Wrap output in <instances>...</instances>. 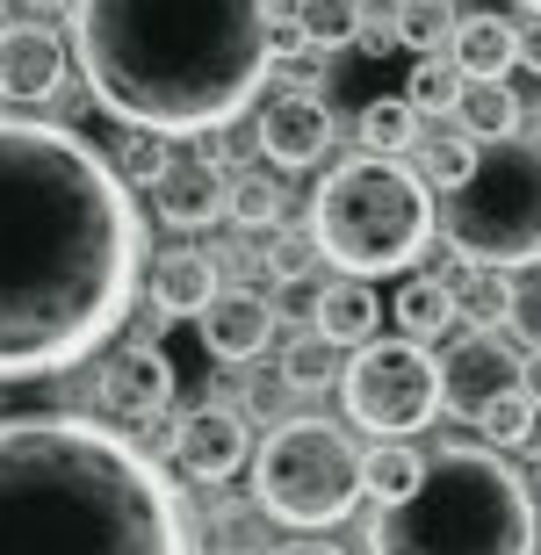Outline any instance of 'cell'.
Listing matches in <instances>:
<instances>
[{
	"instance_id": "obj_1",
	"label": "cell",
	"mask_w": 541,
	"mask_h": 555,
	"mask_svg": "<svg viewBox=\"0 0 541 555\" xmlns=\"http://www.w3.org/2000/svg\"><path fill=\"white\" fill-rule=\"evenodd\" d=\"M145 224L80 130L0 116V383L94 361L138 304Z\"/></svg>"
},
{
	"instance_id": "obj_2",
	"label": "cell",
	"mask_w": 541,
	"mask_h": 555,
	"mask_svg": "<svg viewBox=\"0 0 541 555\" xmlns=\"http://www.w3.org/2000/svg\"><path fill=\"white\" fill-rule=\"evenodd\" d=\"M73 59L130 130L203 138L246 116L274 59L268 0H80Z\"/></svg>"
},
{
	"instance_id": "obj_3",
	"label": "cell",
	"mask_w": 541,
	"mask_h": 555,
	"mask_svg": "<svg viewBox=\"0 0 541 555\" xmlns=\"http://www.w3.org/2000/svg\"><path fill=\"white\" fill-rule=\"evenodd\" d=\"M0 555H195L181 498L102 412L0 418Z\"/></svg>"
},
{
	"instance_id": "obj_4",
	"label": "cell",
	"mask_w": 541,
	"mask_h": 555,
	"mask_svg": "<svg viewBox=\"0 0 541 555\" xmlns=\"http://www.w3.org/2000/svg\"><path fill=\"white\" fill-rule=\"evenodd\" d=\"M369 555H541V505L499 448L426 454V483L383 505Z\"/></svg>"
},
{
	"instance_id": "obj_5",
	"label": "cell",
	"mask_w": 541,
	"mask_h": 555,
	"mask_svg": "<svg viewBox=\"0 0 541 555\" xmlns=\"http://www.w3.org/2000/svg\"><path fill=\"white\" fill-rule=\"evenodd\" d=\"M304 231L318 238L333 274H361V282L404 274V268H418V253L434 246L440 195L418 166L361 152V159H339L311 188V224Z\"/></svg>"
},
{
	"instance_id": "obj_6",
	"label": "cell",
	"mask_w": 541,
	"mask_h": 555,
	"mask_svg": "<svg viewBox=\"0 0 541 555\" xmlns=\"http://www.w3.org/2000/svg\"><path fill=\"white\" fill-rule=\"evenodd\" d=\"M440 238L477 268H541V138H499L477 173L440 195Z\"/></svg>"
},
{
	"instance_id": "obj_7",
	"label": "cell",
	"mask_w": 541,
	"mask_h": 555,
	"mask_svg": "<svg viewBox=\"0 0 541 555\" xmlns=\"http://www.w3.org/2000/svg\"><path fill=\"white\" fill-rule=\"evenodd\" d=\"M361 498V454L333 418H289L253 454V505L282 527H339Z\"/></svg>"
},
{
	"instance_id": "obj_8",
	"label": "cell",
	"mask_w": 541,
	"mask_h": 555,
	"mask_svg": "<svg viewBox=\"0 0 541 555\" xmlns=\"http://www.w3.org/2000/svg\"><path fill=\"white\" fill-rule=\"evenodd\" d=\"M339 404L375 440H412L448 404L440 397V361L418 339H404V332L397 339H369V347H355V361L339 375Z\"/></svg>"
},
{
	"instance_id": "obj_9",
	"label": "cell",
	"mask_w": 541,
	"mask_h": 555,
	"mask_svg": "<svg viewBox=\"0 0 541 555\" xmlns=\"http://www.w3.org/2000/svg\"><path fill=\"white\" fill-rule=\"evenodd\" d=\"M94 412L124 433H145L173 412V361L159 347H116L94 369Z\"/></svg>"
},
{
	"instance_id": "obj_10",
	"label": "cell",
	"mask_w": 541,
	"mask_h": 555,
	"mask_svg": "<svg viewBox=\"0 0 541 555\" xmlns=\"http://www.w3.org/2000/svg\"><path fill=\"white\" fill-rule=\"evenodd\" d=\"M253 462V426L239 404H195L173 426V469L188 483H231Z\"/></svg>"
},
{
	"instance_id": "obj_11",
	"label": "cell",
	"mask_w": 541,
	"mask_h": 555,
	"mask_svg": "<svg viewBox=\"0 0 541 555\" xmlns=\"http://www.w3.org/2000/svg\"><path fill=\"white\" fill-rule=\"evenodd\" d=\"M520 390V353L505 347L499 332H462L448 361H440V397H448V412L477 418L491 397Z\"/></svg>"
},
{
	"instance_id": "obj_12",
	"label": "cell",
	"mask_w": 541,
	"mask_h": 555,
	"mask_svg": "<svg viewBox=\"0 0 541 555\" xmlns=\"http://www.w3.org/2000/svg\"><path fill=\"white\" fill-rule=\"evenodd\" d=\"M253 144H260V152H268L282 173H296V166H318L325 152H333V108L318 102L311 87H289V94H274V102L260 108Z\"/></svg>"
},
{
	"instance_id": "obj_13",
	"label": "cell",
	"mask_w": 541,
	"mask_h": 555,
	"mask_svg": "<svg viewBox=\"0 0 541 555\" xmlns=\"http://www.w3.org/2000/svg\"><path fill=\"white\" fill-rule=\"evenodd\" d=\"M65 87V43L51 22H0V102H51Z\"/></svg>"
},
{
	"instance_id": "obj_14",
	"label": "cell",
	"mask_w": 541,
	"mask_h": 555,
	"mask_svg": "<svg viewBox=\"0 0 541 555\" xmlns=\"http://www.w3.org/2000/svg\"><path fill=\"white\" fill-rule=\"evenodd\" d=\"M152 203H159V217H167L173 231H203V224H217V217H231V181L209 152L167 159L159 181H152Z\"/></svg>"
},
{
	"instance_id": "obj_15",
	"label": "cell",
	"mask_w": 541,
	"mask_h": 555,
	"mask_svg": "<svg viewBox=\"0 0 541 555\" xmlns=\"http://www.w3.org/2000/svg\"><path fill=\"white\" fill-rule=\"evenodd\" d=\"M274 296H260V288H217V304L195 318V332H203V347L217 353V361H260L274 339Z\"/></svg>"
},
{
	"instance_id": "obj_16",
	"label": "cell",
	"mask_w": 541,
	"mask_h": 555,
	"mask_svg": "<svg viewBox=\"0 0 541 555\" xmlns=\"http://www.w3.org/2000/svg\"><path fill=\"white\" fill-rule=\"evenodd\" d=\"M217 288L224 282H217V268H209L203 253L173 246V253H159L145 296H152V310H159V325H167V318H203V310L217 304Z\"/></svg>"
},
{
	"instance_id": "obj_17",
	"label": "cell",
	"mask_w": 541,
	"mask_h": 555,
	"mask_svg": "<svg viewBox=\"0 0 541 555\" xmlns=\"http://www.w3.org/2000/svg\"><path fill=\"white\" fill-rule=\"evenodd\" d=\"M311 325L325 332V339H339V347H369L375 325H383V296H375V282H361V274H333L325 282V296H318Z\"/></svg>"
},
{
	"instance_id": "obj_18",
	"label": "cell",
	"mask_w": 541,
	"mask_h": 555,
	"mask_svg": "<svg viewBox=\"0 0 541 555\" xmlns=\"http://www.w3.org/2000/svg\"><path fill=\"white\" fill-rule=\"evenodd\" d=\"M455 65L469 73V80H505L513 65H520V22H505V15H462L455 22Z\"/></svg>"
},
{
	"instance_id": "obj_19",
	"label": "cell",
	"mask_w": 541,
	"mask_h": 555,
	"mask_svg": "<svg viewBox=\"0 0 541 555\" xmlns=\"http://www.w3.org/2000/svg\"><path fill=\"white\" fill-rule=\"evenodd\" d=\"M390 318L404 339H418V347H434L448 325H462V304H455V282L448 274H412V282L390 296Z\"/></svg>"
},
{
	"instance_id": "obj_20",
	"label": "cell",
	"mask_w": 541,
	"mask_h": 555,
	"mask_svg": "<svg viewBox=\"0 0 541 555\" xmlns=\"http://www.w3.org/2000/svg\"><path fill=\"white\" fill-rule=\"evenodd\" d=\"M448 282H455V304H462V325H469V332H499L505 318H513L520 282H513L505 268H477V260H462Z\"/></svg>"
},
{
	"instance_id": "obj_21",
	"label": "cell",
	"mask_w": 541,
	"mask_h": 555,
	"mask_svg": "<svg viewBox=\"0 0 541 555\" xmlns=\"http://www.w3.org/2000/svg\"><path fill=\"white\" fill-rule=\"evenodd\" d=\"M520 94H513V80H469L455 102V124L469 130L477 144H499V138H520Z\"/></svg>"
},
{
	"instance_id": "obj_22",
	"label": "cell",
	"mask_w": 541,
	"mask_h": 555,
	"mask_svg": "<svg viewBox=\"0 0 541 555\" xmlns=\"http://www.w3.org/2000/svg\"><path fill=\"white\" fill-rule=\"evenodd\" d=\"M418 483H426V454H412L404 440H375V448L361 454V491H369L375 505H404Z\"/></svg>"
},
{
	"instance_id": "obj_23",
	"label": "cell",
	"mask_w": 541,
	"mask_h": 555,
	"mask_svg": "<svg viewBox=\"0 0 541 555\" xmlns=\"http://www.w3.org/2000/svg\"><path fill=\"white\" fill-rule=\"evenodd\" d=\"M289 15L311 51H347L369 29V0H289Z\"/></svg>"
},
{
	"instance_id": "obj_24",
	"label": "cell",
	"mask_w": 541,
	"mask_h": 555,
	"mask_svg": "<svg viewBox=\"0 0 541 555\" xmlns=\"http://www.w3.org/2000/svg\"><path fill=\"white\" fill-rule=\"evenodd\" d=\"M361 152H383V159H412L418 152V108L404 94H383V102L361 108Z\"/></svg>"
},
{
	"instance_id": "obj_25",
	"label": "cell",
	"mask_w": 541,
	"mask_h": 555,
	"mask_svg": "<svg viewBox=\"0 0 541 555\" xmlns=\"http://www.w3.org/2000/svg\"><path fill=\"white\" fill-rule=\"evenodd\" d=\"M390 22H397V43L404 51H418V59H434V51H448L455 43V0H397L390 8Z\"/></svg>"
},
{
	"instance_id": "obj_26",
	"label": "cell",
	"mask_w": 541,
	"mask_h": 555,
	"mask_svg": "<svg viewBox=\"0 0 541 555\" xmlns=\"http://www.w3.org/2000/svg\"><path fill=\"white\" fill-rule=\"evenodd\" d=\"M282 217H289L282 166H274V173H239V181H231V224H246V231H282Z\"/></svg>"
},
{
	"instance_id": "obj_27",
	"label": "cell",
	"mask_w": 541,
	"mask_h": 555,
	"mask_svg": "<svg viewBox=\"0 0 541 555\" xmlns=\"http://www.w3.org/2000/svg\"><path fill=\"white\" fill-rule=\"evenodd\" d=\"M462 87H469V73L455 65V51L448 59H418L412 65V80H404V102L418 108V116H455V102H462Z\"/></svg>"
},
{
	"instance_id": "obj_28",
	"label": "cell",
	"mask_w": 541,
	"mask_h": 555,
	"mask_svg": "<svg viewBox=\"0 0 541 555\" xmlns=\"http://www.w3.org/2000/svg\"><path fill=\"white\" fill-rule=\"evenodd\" d=\"M333 375H347L339 369V339H325L318 325L296 332L289 347H282V383H289V390H325Z\"/></svg>"
},
{
	"instance_id": "obj_29",
	"label": "cell",
	"mask_w": 541,
	"mask_h": 555,
	"mask_svg": "<svg viewBox=\"0 0 541 555\" xmlns=\"http://www.w3.org/2000/svg\"><path fill=\"white\" fill-rule=\"evenodd\" d=\"M534 418H541V404L527 390H505V397H491L477 412V433H484V448H499V454H513V448H527L534 440Z\"/></svg>"
},
{
	"instance_id": "obj_30",
	"label": "cell",
	"mask_w": 541,
	"mask_h": 555,
	"mask_svg": "<svg viewBox=\"0 0 541 555\" xmlns=\"http://www.w3.org/2000/svg\"><path fill=\"white\" fill-rule=\"evenodd\" d=\"M477 152H484V144L455 124V138H448V130H440V138H418V173L448 195V188H462L469 173H477Z\"/></svg>"
},
{
	"instance_id": "obj_31",
	"label": "cell",
	"mask_w": 541,
	"mask_h": 555,
	"mask_svg": "<svg viewBox=\"0 0 541 555\" xmlns=\"http://www.w3.org/2000/svg\"><path fill=\"white\" fill-rule=\"evenodd\" d=\"M260 260L274 268V282H296V274H311V260H325V253H318L311 231H274V246L260 253Z\"/></svg>"
},
{
	"instance_id": "obj_32",
	"label": "cell",
	"mask_w": 541,
	"mask_h": 555,
	"mask_svg": "<svg viewBox=\"0 0 541 555\" xmlns=\"http://www.w3.org/2000/svg\"><path fill=\"white\" fill-rule=\"evenodd\" d=\"M505 325H513V339H520L527 353L541 347V274H534V282H520V296H513V318H505Z\"/></svg>"
},
{
	"instance_id": "obj_33",
	"label": "cell",
	"mask_w": 541,
	"mask_h": 555,
	"mask_svg": "<svg viewBox=\"0 0 541 555\" xmlns=\"http://www.w3.org/2000/svg\"><path fill=\"white\" fill-rule=\"evenodd\" d=\"M318 296H325V282H318V274L274 282V310H282V318H311V310H318Z\"/></svg>"
},
{
	"instance_id": "obj_34",
	"label": "cell",
	"mask_w": 541,
	"mask_h": 555,
	"mask_svg": "<svg viewBox=\"0 0 541 555\" xmlns=\"http://www.w3.org/2000/svg\"><path fill=\"white\" fill-rule=\"evenodd\" d=\"M520 65H527V73H541V15L520 22Z\"/></svg>"
},
{
	"instance_id": "obj_35",
	"label": "cell",
	"mask_w": 541,
	"mask_h": 555,
	"mask_svg": "<svg viewBox=\"0 0 541 555\" xmlns=\"http://www.w3.org/2000/svg\"><path fill=\"white\" fill-rule=\"evenodd\" d=\"M397 43V22H369V29H361V51H390Z\"/></svg>"
},
{
	"instance_id": "obj_36",
	"label": "cell",
	"mask_w": 541,
	"mask_h": 555,
	"mask_svg": "<svg viewBox=\"0 0 541 555\" xmlns=\"http://www.w3.org/2000/svg\"><path fill=\"white\" fill-rule=\"evenodd\" d=\"M520 390H527V397H534V404H541V347H534V353H527V361H520Z\"/></svg>"
},
{
	"instance_id": "obj_37",
	"label": "cell",
	"mask_w": 541,
	"mask_h": 555,
	"mask_svg": "<svg viewBox=\"0 0 541 555\" xmlns=\"http://www.w3.org/2000/svg\"><path fill=\"white\" fill-rule=\"evenodd\" d=\"M268 555H339L333 541H289V548H268Z\"/></svg>"
},
{
	"instance_id": "obj_38",
	"label": "cell",
	"mask_w": 541,
	"mask_h": 555,
	"mask_svg": "<svg viewBox=\"0 0 541 555\" xmlns=\"http://www.w3.org/2000/svg\"><path fill=\"white\" fill-rule=\"evenodd\" d=\"M22 8H29V15H73L80 0H22Z\"/></svg>"
},
{
	"instance_id": "obj_39",
	"label": "cell",
	"mask_w": 541,
	"mask_h": 555,
	"mask_svg": "<svg viewBox=\"0 0 541 555\" xmlns=\"http://www.w3.org/2000/svg\"><path fill=\"white\" fill-rule=\"evenodd\" d=\"M527 483H534V505H541V462H534V476H527Z\"/></svg>"
},
{
	"instance_id": "obj_40",
	"label": "cell",
	"mask_w": 541,
	"mask_h": 555,
	"mask_svg": "<svg viewBox=\"0 0 541 555\" xmlns=\"http://www.w3.org/2000/svg\"><path fill=\"white\" fill-rule=\"evenodd\" d=\"M520 8H527V15H541V0H520Z\"/></svg>"
}]
</instances>
